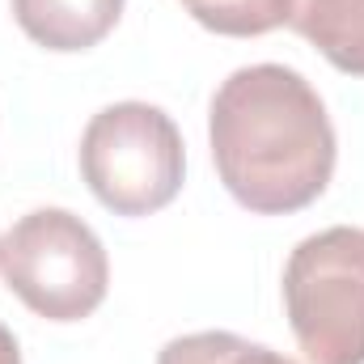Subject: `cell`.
Instances as JSON below:
<instances>
[{"instance_id": "obj_9", "label": "cell", "mask_w": 364, "mask_h": 364, "mask_svg": "<svg viewBox=\"0 0 364 364\" xmlns=\"http://www.w3.org/2000/svg\"><path fill=\"white\" fill-rule=\"evenodd\" d=\"M0 364H21V348L9 326H0Z\"/></svg>"}, {"instance_id": "obj_4", "label": "cell", "mask_w": 364, "mask_h": 364, "mask_svg": "<svg viewBox=\"0 0 364 364\" xmlns=\"http://www.w3.org/2000/svg\"><path fill=\"white\" fill-rule=\"evenodd\" d=\"M284 309L309 364H364V229L305 237L284 267Z\"/></svg>"}, {"instance_id": "obj_5", "label": "cell", "mask_w": 364, "mask_h": 364, "mask_svg": "<svg viewBox=\"0 0 364 364\" xmlns=\"http://www.w3.org/2000/svg\"><path fill=\"white\" fill-rule=\"evenodd\" d=\"M13 17L47 51H90L123 17V0H13Z\"/></svg>"}, {"instance_id": "obj_7", "label": "cell", "mask_w": 364, "mask_h": 364, "mask_svg": "<svg viewBox=\"0 0 364 364\" xmlns=\"http://www.w3.org/2000/svg\"><path fill=\"white\" fill-rule=\"evenodd\" d=\"M191 17L225 38H259L288 26V0H182Z\"/></svg>"}, {"instance_id": "obj_6", "label": "cell", "mask_w": 364, "mask_h": 364, "mask_svg": "<svg viewBox=\"0 0 364 364\" xmlns=\"http://www.w3.org/2000/svg\"><path fill=\"white\" fill-rule=\"evenodd\" d=\"M288 26L339 73L364 77V0H288Z\"/></svg>"}, {"instance_id": "obj_2", "label": "cell", "mask_w": 364, "mask_h": 364, "mask_svg": "<svg viewBox=\"0 0 364 364\" xmlns=\"http://www.w3.org/2000/svg\"><path fill=\"white\" fill-rule=\"evenodd\" d=\"M9 292L47 322H81L106 301V246L68 208H34L0 237Z\"/></svg>"}, {"instance_id": "obj_8", "label": "cell", "mask_w": 364, "mask_h": 364, "mask_svg": "<svg viewBox=\"0 0 364 364\" xmlns=\"http://www.w3.org/2000/svg\"><path fill=\"white\" fill-rule=\"evenodd\" d=\"M157 364H296V360L279 356L263 343H250L233 331H195V335L170 339L161 348Z\"/></svg>"}, {"instance_id": "obj_1", "label": "cell", "mask_w": 364, "mask_h": 364, "mask_svg": "<svg viewBox=\"0 0 364 364\" xmlns=\"http://www.w3.org/2000/svg\"><path fill=\"white\" fill-rule=\"evenodd\" d=\"M208 140L229 195L259 216L309 208L339 157L318 90L284 64L237 68L212 97Z\"/></svg>"}, {"instance_id": "obj_3", "label": "cell", "mask_w": 364, "mask_h": 364, "mask_svg": "<svg viewBox=\"0 0 364 364\" xmlns=\"http://www.w3.org/2000/svg\"><path fill=\"white\" fill-rule=\"evenodd\" d=\"M81 174L114 216H149L174 203L186 174L178 123L149 102L102 106L81 136Z\"/></svg>"}]
</instances>
